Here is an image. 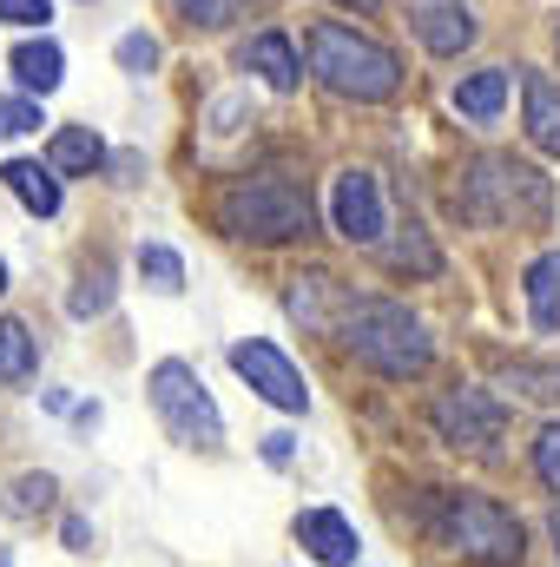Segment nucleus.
<instances>
[{
  "label": "nucleus",
  "instance_id": "1",
  "mask_svg": "<svg viewBox=\"0 0 560 567\" xmlns=\"http://www.w3.org/2000/svg\"><path fill=\"white\" fill-rule=\"evenodd\" d=\"M303 53H310V73H317L330 93H343V100L383 106V100H396V86H403V60H396L390 47H376L370 33H356V27L317 20L310 40H303Z\"/></svg>",
  "mask_w": 560,
  "mask_h": 567
},
{
  "label": "nucleus",
  "instance_id": "2",
  "mask_svg": "<svg viewBox=\"0 0 560 567\" xmlns=\"http://www.w3.org/2000/svg\"><path fill=\"white\" fill-rule=\"evenodd\" d=\"M462 218L475 225H548L554 212V185L548 172H535L528 158L515 152H481L468 172H462Z\"/></svg>",
  "mask_w": 560,
  "mask_h": 567
},
{
  "label": "nucleus",
  "instance_id": "3",
  "mask_svg": "<svg viewBox=\"0 0 560 567\" xmlns=\"http://www.w3.org/2000/svg\"><path fill=\"white\" fill-rule=\"evenodd\" d=\"M343 343L356 350V363H370L376 377H396V383L422 377L428 357H435L428 330H422L396 297H363V303H350V310H343Z\"/></svg>",
  "mask_w": 560,
  "mask_h": 567
},
{
  "label": "nucleus",
  "instance_id": "4",
  "mask_svg": "<svg viewBox=\"0 0 560 567\" xmlns=\"http://www.w3.org/2000/svg\"><path fill=\"white\" fill-rule=\"evenodd\" d=\"M435 528L455 555H468L481 567H521V555H528L521 522L488 495H435Z\"/></svg>",
  "mask_w": 560,
  "mask_h": 567
},
{
  "label": "nucleus",
  "instance_id": "5",
  "mask_svg": "<svg viewBox=\"0 0 560 567\" xmlns=\"http://www.w3.org/2000/svg\"><path fill=\"white\" fill-rule=\"evenodd\" d=\"M218 231L231 238H258V245H283V238H303L310 231V198L297 185L278 178H245L218 198Z\"/></svg>",
  "mask_w": 560,
  "mask_h": 567
},
{
  "label": "nucleus",
  "instance_id": "6",
  "mask_svg": "<svg viewBox=\"0 0 560 567\" xmlns=\"http://www.w3.org/2000/svg\"><path fill=\"white\" fill-rule=\"evenodd\" d=\"M145 390H152V410H158V423L172 429V442H185V449H218V442H225L218 403L205 396V383H198V370H191V363H178V357L152 363Z\"/></svg>",
  "mask_w": 560,
  "mask_h": 567
},
{
  "label": "nucleus",
  "instance_id": "7",
  "mask_svg": "<svg viewBox=\"0 0 560 567\" xmlns=\"http://www.w3.org/2000/svg\"><path fill=\"white\" fill-rule=\"evenodd\" d=\"M231 370L271 403V410H290V416H303L310 410V390H303V377H297V363L283 357L278 343H265V337H251V343H231Z\"/></svg>",
  "mask_w": 560,
  "mask_h": 567
},
{
  "label": "nucleus",
  "instance_id": "8",
  "mask_svg": "<svg viewBox=\"0 0 560 567\" xmlns=\"http://www.w3.org/2000/svg\"><path fill=\"white\" fill-rule=\"evenodd\" d=\"M428 423H435L442 442H455V449H488L501 435V403L488 390H442L428 403Z\"/></svg>",
  "mask_w": 560,
  "mask_h": 567
},
{
  "label": "nucleus",
  "instance_id": "9",
  "mask_svg": "<svg viewBox=\"0 0 560 567\" xmlns=\"http://www.w3.org/2000/svg\"><path fill=\"white\" fill-rule=\"evenodd\" d=\"M330 225L350 238V245H376L383 238V192L370 172H343L330 185Z\"/></svg>",
  "mask_w": 560,
  "mask_h": 567
},
{
  "label": "nucleus",
  "instance_id": "10",
  "mask_svg": "<svg viewBox=\"0 0 560 567\" xmlns=\"http://www.w3.org/2000/svg\"><path fill=\"white\" fill-rule=\"evenodd\" d=\"M409 27H416L422 47L442 53V60H455V53L475 40V13H468V0H409Z\"/></svg>",
  "mask_w": 560,
  "mask_h": 567
},
{
  "label": "nucleus",
  "instance_id": "11",
  "mask_svg": "<svg viewBox=\"0 0 560 567\" xmlns=\"http://www.w3.org/2000/svg\"><path fill=\"white\" fill-rule=\"evenodd\" d=\"M297 542H303L323 567H356V528H350L336 508H303V515H297Z\"/></svg>",
  "mask_w": 560,
  "mask_h": 567
},
{
  "label": "nucleus",
  "instance_id": "12",
  "mask_svg": "<svg viewBox=\"0 0 560 567\" xmlns=\"http://www.w3.org/2000/svg\"><path fill=\"white\" fill-rule=\"evenodd\" d=\"M7 192L33 212V218H53L60 212V178H53V165H33V158H7Z\"/></svg>",
  "mask_w": 560,
  "mask_h": 567
},
{
  "label": "nucleus",
  "instance_id": "13",
  "mask_svg": "<svg viewBox=\"0 0 560 567\" xmlns=\"http://www.w3.org/2000/svg\"><path fill=\"white\" fill-rule=\"evenodd\" d=\"M521 100H528V140L560 158V86L541 80V73H528L521 80Z\"/></svg>",
  "mask_w": 560,
  "mask_h": 567
},
{
  "label": "nucleus",
  "instance_id": "14",
  "mask_svg": "<svg viewBox=\"0 0 560 567\" xmlns=\"http://www.w3.org/2000/svg\"><path fill=\"white\" fill-rule=\"evenodd\" d=\"M245 66H251L271 93H297V53H290L283 33H258V40L245 47Z\"/></svg>",
  "mask_w": 560,
  "mask_h": 567
},
{
  "label": "nucleus",
  "instance_id": "15",
  "mask_svg": "<svg viewBox=\"0 0 560 567\" xmlns=\"http://www.w3.org/2000/svg\"><path fill=\"white\" fill-rule=\"evenodd\" d=\"M528 317H535V330H554L560 323V251H541L535 265H528Z\"/></svg>",
  "mask_w": 560,
  "mask_h": 567
},
{
  "label": "nucleus",
  "instance_id": "16",
  "mask_svg": "<svg viewBox=\"0 0 560 567\" xmlns=\"http://www.w3.org/2000/svg\"><path fill=\"white\" fill-rule=\"evenodd\" d=\"M60 73H66V60H60L53 40H20V47H13V80H20L27 93H53Z\"/></svg>",
  "mask_w": 560,
  "mask_h": 567
},
{
  "label": "nucleus",
  "instance_id": "17",
  "mask_svg": "<svg viewBox=\"0 0 560 567\" xmlns=\"http://www.w3.org/2000/svg\"><path fill=\"white\" fill-rule=\"evenodd\" d=\"M46 165H53V172H100V165H106V140H100L93 126H60Z\"/></svg>",
  "mask_w": 560,
  "mask_h": 567
},
{
  "label": "nucleus",
  "instance_id": "18",
  "mask_svg": "<svg viewBox=\"0 0 560 567\" xmlns=\"http://www.w3.org/2000/svg\"><path fill=\"white\" fill-rule=\"evenodd\" d=\"M501 100H508V73H501V66L468 73V80L455 86V106H462L468 120H495V113H501Z\"/></svg>",
  "mask_w": 560,
  "mask_h": 567
},
{
  "label": "nucleus",
  "instance_id": "19",
  "mask_svg": "<svg viewBox=\"0 0 560 567\" xmlns=\"http://www.w3.org/2000/svg\"><path fill=\"white\" fill-rule=\"evenodd\" d=\"M27 377H33V337L27 323L0 317V383H27Z\"/></svg>",
  "mask_w": 560,
  "mask_h": 567
},
{
  "label": "nucleus",
  "instance_id": "20",
  "mask_svg": "<svg viewBox=\"0 0 560 567\" xmlns=\"http://www.w3.org/2000/svg\"><path fill=\"white\" fill-rule=\"evenodd\" d=\"M139 278L172 297V290H185V258L172 245H139Z\"/></svg>",
  "mask_w": 560,
  "mask_h": 567
},
{
  "label": "nucleus",
  "instance_id": "21",
  "mask_svg": "<svg viewBox=\"0 0 560 567\" xmlns=\"http://www.w3.org/2000/svg\"><path fill=\"white\" fill-rule=\"evenodd\" d=\"M508 390H521L528 403H560V370L554 363H515L508 370Z\"/></svg>",
  "mask_w": 560,
  "mask_h": 567
},
{
  "label": "nucleus",
  "instance_id": "22",
  "mask_svg": "<svg viewBox=\"0 0 560 567\" xmlns=\"http://www.w3.org/2000/svg\"><path fill=\"white\" fill-rule=\"evenodd\" d=\"M53 508V475H20L13 488H7V515H46Z\"/></svg>",
  "mask_w": 560,
  "mask_h": 567
},
{
  "label": "nucleus",
  "instance_id": "23",
  "mask_svg": "<svg viewBox=\"0 0 560 567\" xmlns=\"http://www.w3.org/2000/svg\"><path fill=\"white\" fill-rule=\"evenodd\" d=\"M66 310H73V317H100V310H113V271H106V265H100V271H86Z\"/></svg>",
  "mask_w": 560,
  "mask_h": 567
},
{
  "label": "nucleus",
  "instance_id": "24",
  "mask_svg": "<svg viewBox=\"0 0 560 567\" xmlns=\"http://www.w3.org/2000/svg\"><path fill=\"white\" fill-rule=\"evenodd\" d=\"M390 265H396V271H409V265H416V271H435L442 258H435V245L422 238V225H409V238H403V245L390 251Z\"/></svg>",
  "mask_w": 560,
  "mask_h": 567
},
{
  "label": "nucleus",
  "instance_id": "25",
  "mask_svg": "<svg viewBox=\"0 0 560 567\" xmlns=\"http://www.w3.org/2000/svg\"><path fill=\"white\" fill-rule=\"evenodd\" d=\"M120 66H126V73H152V66H158V40H152V33H126V40H120Z\"/></svg>",
  "mask_w": 560,
  "mask_h": 567
},
{
  "label": "nucleus",
  "instance_id": "26",
  "mask_svg": "<svg viewBox=\"0 0 560 567\" xmlns=\"http://www.w3.org/2000/svg\"><path fill=\"white\" fill-rule=\"evenodd\" d=\"M535 468H541V482L560 495V423L541 429V442H535Z\"/></svg>",
  "mask_w": 560,
  "mask_h": 567
},
{
  "label": "nucleus",
  "instance_id": "27",
  "mask_svg": "<svg viewBox=\"0 0 560 567\" xmlns=\"http://www.w3.org/2000/svg\"><path fill=\"white\" fill-rule=\"evenodd\" d=\"M33 126H40L33 100H0V133H33Z\"/></svg>",
  "mask_w": 560,
  "mask_h": 567
},
{
  "label": "nucleus",
  "instance_id": "28",
  "mask_svg": "<svg viewBox=\"0 0 560 567\" xmlns=\"http://www.w3.org/2000/svg\"><path fill=\"white\" fill-rule=\"evenodd\" d=\"M53 13V0H0V20H13V27H40Z\"/></svg>",
  "mask_w": 560,
  "mask_h": 567
},
{
  "label": "nucleus",
  "instance_id": "29",
  "mask_svg": "<svg viewBox=\"0 0 560 567\" xmlns=\"http://www.w3.org/2000/svg\"><path fill=\"white\" fill-rule=\"evenodd\" d=\"M185 20H198V27H218V20H231V0H172Z\"/></svg>",
  "mask_w": 560,
  "mask_h": 567
},
{
  "label": "nucleus",
  "instance_id": "30",
  "mask_svg": "<svg viewBox=\"0 0 560 567\" xmlns=\"http://www.w3.org/2000/svg\"><path fill=\"white\" fill-rule=\"evenodd\" d=\"M66 548H80V555H86V548H93V528H86V522H66Z\"/></svg>",
  "mask_w": 560,
  "mask_h": 567
},
{
  "label": "nucleus",
  "instance_id": "31",
  "mask_svg": "<svg viewBox=\"0 0 560 567\" xmlns=\"http://www.w3.org/2000/svg\"><path fill=\"white\" fill-rule=\"evenodd\" d=\"M265 455L271 462H290V435H265Z\"/></svg>",
  "mask_w": 560,
  "mask_h": 567
},
{
  "label": "nucleus",
  "instance_id": "32",
  "mask_svg": "<svg viewBox=\"0 0 560 567\" xmlns=\"http://www.w3.org/2000/svg\"><path fill=\"white\" fill-rule=\"evenodd\" d=\"M336 7H356V13H376L383 0H336Z\"/></svg>",
  "mask_w": 560,
  "mask_h": 567
},
{
  "label": "nucleus",
  "instance_id": "33",
  "mask_svg": "<svg viewBox=\"0 0 560 567\" xmlns=\"http://www.w3.org/2000/svg\"><path fill=\"white\" fill-rule=\"evenodd\" d=\"M548 535H554V548H560V515H554V522H548Z\"/></svg>",
  "mask_w": 560,
  "mask_h": 567
},
{
  "label": "nucleus",
  "instance_id": "34",
  "mask_svg": "<svg viewBox=\"0 0 560 567\" xmlns=\"http://www.w3.org/2000/svg\"><path fill=\"white\" fill-rule=\"evenodd\" d=\"M0 290H7V265H0Z\"/></svg>",
  "mask_w": 560,
  "mask_h": 567
}]
</instances>
